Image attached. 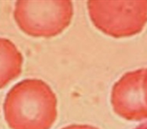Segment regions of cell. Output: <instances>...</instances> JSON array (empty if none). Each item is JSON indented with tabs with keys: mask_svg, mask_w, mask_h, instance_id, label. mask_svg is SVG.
I'll return each mask as SVG.
<instances>
[{
	"mask_svg": "<svg viewBox=\"0 0 147 129\" xmlns=\"http://www.w3.org/2000/svg\"><path fill=\"white\" fill-rule=\"evenodd\" d=\"M21 52L8 39L0 37V89L20 76L23 67Z\"/></svg>",
	"mask_w": 147,
	"mask_h": 129,
	"instance_id": "obj_5",
	"label": "cell"
},
{
	"mask_svg": "<svg viewBox=\"0 0 147 129\" xmlns=\"http://www.w3.org/2000/svg\"><path fill=\"white\" fill-rule=\"evenodd\" d=\"M113 112L128 121L147 119V68L125 74L111 92Z\"/></svg>",
	"mask_w": 147,
	"mask_h": 129,
	"instance_id": "obj_4",
	"label": "cell"
},
{
	"mask_svg": "<svg viewBox=\"0 0 147 129\" xmlns=\"http://www.w3.org/2000/svg\"><path fill=\"white\" fill-rule=\"evenodd\" d=\"M61 129H98V128L91 125H84V124H72L69 125Z\"/></svg>",
	"mask_w": 147,
	"mask_h": 129,
	"instance_id": "obj_6",
	"label": "cell"
},
{
	"mask_svg": "<svg viewBox=\"0 0 147 129\" xmlns=\"http://www.w3.org/2000/svg\"><path fill=\"white\" fill-rule=\"evenodd\" d=\"M134 129H147V122H143L140 125H138L137 127H136Z\"/></svg>",
	"mask_w": 147,
	"mask_h": 129,
	"instance_id": "obj_7",
	"label": "cell"
},
{
	"mask_svg": "<svg viewBox=\"0 0 147 129\" xmlns=\"http://www.w3.org/2000/svg\"><path fill=\"white\" fill-rule=\"evenodd\" d=\"M88 10L94 26L115 38L136 35L147 22V1H88Z\"/></svg>",
	"mask_w": 147,
	"mask_h": 129,
	"instance_id": "obj_3",
	"label": "cell"
},
{
	"mask_svg": "<svg viewBox=\"0 0 147 129\" xmlns=\"http://www.w3.org/2000/svg\"><path fill=\"white\" fill-rule=\"evenodd\" d=\"M3 111L12 129H51L57 118V98L40 79H25L8 92Z\"/></svg>",
	"mask_w": 147,
	"mask_h": 129,
	"instance_id": "obj_1",
	"label": "cell"
},
{
	"mask_svg": "<svg viewBox=\"0 0 147 129\" xmlns=\"http://www.w3.org/2000/svg\"><path fill=\"white\" fill-rule=\"evenodd\" d=\"M72 2L17 1L13 18L18 27L32 37L51 38L62 33L71 22Z\"/></svg>",
	"mask_w": 147,
	"mask_h": 129,
	"instance_id": "obj_2",
	"label": "cell"
}]
</instances>
